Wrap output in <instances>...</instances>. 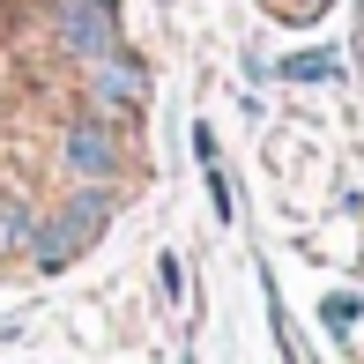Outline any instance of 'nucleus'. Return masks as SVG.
Here are the masks:
<instances>
[{"instance_id":"5","label":"nucleus","mask_w":364,"mask_h":364,"mask_svg":"<svg viewBox=\"0 0 364 364\" xmlns=\"http://www.w3.org/2000/svg\"><path fill=\"white\" fill-rule=\"evenodd\" d=\"M275 75H290V82H335V75H342V60L327 53V45H305V53H290Z\"/></svg>"},{"instance_id":"3","label":"nucleus","mask_w":364,"mask_h":364,"mask_svg":"<svg viewBox=\"0 0 364 364\" xmlns=\"http://www.w3.org/2000/svg\"><path fill=\"white\" fill-rule=\"evenodd\" d=\"M53 45L75 60H97V53H112V45H127V30H119V8H105V0H53Z\"/></svg>"},{"instance_id":"8","label":"nucleus","mask_w":364,"mask_h":364,"mask_svg":"<svg viewBox=\"0 0 364 364\" xmlns=\"http://www.w3.org/2000/svg\"><path fill=\"white\" fill-rule=\"evenodd\" d=\"M105 8H119V0H105Z\"/></svg>"},{"instance_id":"4","label":"nucleus","mask_w":364,"mask_h":364,"mask_svg":"<svg viewBox=\"0 0 364 364\" xmlns=\"http://www.w3.org/2000/svg\"><path fill=\"white\" fill-rule=\"evenodd\" d=\"M82 245H97V230L82 223V216H68V208H53V216H38V223H30L23 253H30V268H38V275H60V268L82 253Z\"/></svg>"},{"instance_id":"6","label":"nucleus","mask_w":364,"mask_h":364,"mask_svg":"<svg viewBox=\"0 0 364 364\" xmlns=\"http://www.w3.org/2000/svg\"><path fill=\"white\" fill-rule=\"evenodd\" d=\"M30 223H38V208L15 201V193H0V253H15V245L30 238Z\"/></svg>"},{"instance_id":"1","label":"nucleus","mask_w":364,"mask_h":364,"mask_svg":"<svg viewBox=\"0 0 364 364\" xmlns=\"http://www.w3.org/2000/svg\"><path fill=\"white\" fill-rule=\"evenodd\" d=\"M82 105L105 112V119H119V127L141 119V112H149V68H141V53L112 45V53L82 60Z\"/></svg>"},{"instance_id":"2","label":"nucleus","mask_w":364,"mask_h":364,"mask_svg":"<svg viewBox=\"0 0 364 364\" xmlns=\"http://www.w3.org/2000/svg\"><path fill=\"white\" fill-rule=\"evenodd\" d=\"M127 164V141H119V119H105V112L82 105L68 127H60V171L68 178H97V186H112Z\"/></svg>"},{"instance_id":"7","label":"nucleus","mask_w":364,"mask_h":364,"mask_svg":"<svg viewBox=\"0 0 364 364\" xmlns=\"http://www.w3.org/2000/svg\"><path fill=\"white\" fill-rule=\"evenodd\" d=\"M156 283H164V297L178 305V290H186V268H178V253H164V260H156Z\"/></svg>"}]
</instances>
